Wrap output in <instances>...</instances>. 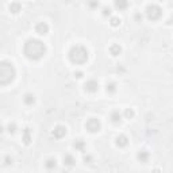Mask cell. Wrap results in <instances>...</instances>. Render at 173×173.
Returning a JSON list of instances; mask_svg holds the SVG:
<instances>
[{
	"label": "cell",
	"instance_id": "2e32d148",
	"mask_svg": "<svg viewBox=\"0 0 173 173\" xmlns=\"http://www.w3.org/2000/svg\"><path fill=\"white\" fill-rule=\"evenodd\" d=\"M56 165H57L56 158H49L45 162V166L47 168V169H54V168H56Z\"/></svg>",
	"mask_w": 173,
	"mask_h": 173
},
{
	"label": "cell",
	"instance_id": "7a4b0ae2",
	"mask_svg": "<svg viewBox=\"0 0 173 173\" xmlns=\"http://www.w3.org/2000/svg\"><path fill=\"white\" fill-rule=\"evenodd\" d=\"M16 76L14 65L8 61H0V85L10 84Z\"/></svg>",
	"mask_w": 173,
	"mask_h": 173
},
{
	"label": "cell",
	"instance_id": "3957f363",
	"mask_svg": "<svg viewBox=\"0 0 173 173\" xmlns=\"http://www.w3.org/2000/svg\"><path fill=\"white\" fill-rule=\"evenodd\" d=\"M69 60L76 65L84 64V62H87V60H88V50L81 45L73 46L71 49V52H69Z\"/></svg>",
	"mask_w": 173,
	"mask_h": 173
},
{
	"label": "cell",
	"instance_id": "277c9868",
	"mask_svg": "<svg viewBox=\"0 0 173 173\" xmlns=\"http://www.w3.org/2000/svg\"><path fill=\"white\" fill-rule=\"evenodd\" d=\"M161 15H162V11L158 6H155V4H150L146 7V16L148 19L150 20H157V19L161 18Z\"/></svg>",
	"mask_w": 173,
	"mask_h": 173
},
{
	"label": "cell",
	"instance_id": "d4e9b609",
	"mask_svg": "<svg viewBox=\"0 0 173 173\" xmlns=\"http://www.w3.org/2000/svg\"><path fill=\"white\" fill-rule=\"evenodd\" d=\"M15 130H16V124H15V123H10V124H8V131H10V133H15Z\"/></svg>",
	"mask_w": 173,
	"mask_h": 173
},
{
	"label": "cell",
	"instance_id": "484cf974",
	"mask_svg": "<svg viewBox=\"0 0 173 173\" xmlns=\"http://www.w3.org/2000/svg\"><path fill=\"white\" fill-rule=\"evenodd\" d=\"M74 76H76V77H83V72H77V73H74Z\"/></svg>",
	"mask_w": 173,
	"mask_h": 173
},
{
	"label": "cell",
	"instance_id": "9c48e42d",
	"mask_svg": "<svg viewBox=\"0 0 173 173\" xmlns=\"http://www.w3.org/2000/svg\"><path fill=\"white\" fill-rule=\"evenodd\" d=\"M114 4H115V7L118 8L119 11L122 10H126L129 6V1L127 0H114Z\"/></svg>",
	"mask_w": 173,
	"mask_h": 173
},
{
	"label": "cell",
	"instance_id": "5b68a950",
	"mask_svg": "<svg viewBox=\"0 0 173 173\" xmlns=\"http://www.w3.org/2000/svg\"><path fill=\"white\" fill-rule=\"evenodd\" d=\"M85 127L89 133H96V131L100 130V122L99 119H96V118H91V119L85 123Z\"/></svg>",
	"mask_w": 173,
	"mask_h": 173
},
{
	"label": "cell",
	"instance_id": "4316f807",
	"mask_svg": "<svg viewBox=\"0 0 173 173\" xmlns=\"http://www.w3.org/2000/svg\"><path fill=\"white\" fill-rule=\"evenodd\" d=\"M135 19H137V20H141V19H142V15L137 14V15H135Z\"/></svg>",
	"mask_w": 173,
	"mask_h": 173
},
{
	"label": "cell",
	"instance_id": "d6986e66",
	"mask_svg": "<svg viewBox=\"0 0 173 173\" xmlns=\"http://www.w3.org/2000/svg\"><path fill=\"white\" fill-rule=\"evenodd\" d=\"M148 158H149L148 152H141L139 154H138V160H139L141 162H146V161H148Z\"/></svg>",
	"mask_w": 173,
	"mask_h": 173
},
{
	"label": "cell",
	"instance_id": "ac0fdd59",
	"mask_svg": "<svg viewBox=\"0 0 173 173\" xmlns=\"http://www.w3.org/2000/svg\"><path fill=\"white\" fill-rule=\"evenodd\" d=\"M64 164H65V165H68V166H72L74 164V158L72 157L71 154H66L64 157Z\"/></svg>",
	"mask_w": 173,
	"mask_h": 173
},
{
	"label": "cell",
	"instance_id": "83f0119b",
	"mask_svg": "<svg viewBox=\"0 0 173 173\" xmlns=\"http://www.w3.org/2000/svg\"><path fill=\"white\" fill-rule=\"evenodd\" d=\"M10 161H11V160H10V157H6V164H11Z\"/></svg>",
	"mask_w": 173,
	"mask_h": 173
},
{
	"label": "cell",
	"instance_id": "7c38bea8",
	"mask_svg": "<svg viewBox=\"0 0 173 173\" xmlns=\"http://www.w3.org/2000/svg\"><path fill=\"white\" fill-rule=\"evenodd\" d=\"M23 102H25V104H27V106H32L34 102H35V97H34V95H31V93H26L25 97H23Z\"/></svg>",
	"mask_w": 173,
	"mask_h": 173
},
{
	"label": "cell",
	"instance_id": "8fae6325",
	"mask_svg": "<svg viewBox=\"0 0 173 173\" xmlns=\"http://www.w3.org/2000/svg\"><path fill=\"white\" fill-rule=\"evenodd\" d=\"M31 131H30V129H25V131H23V142H25L26 145H30V142H31Z\"/></svg>",
	"mask_w": 173,
	"mask_h": 173
},
{
	"label": "cell",
	"instance_id": "5bb4252c",
	"mask_svg": "<svg viewBox=\"0 0 173 173\" xmlns=\"http://www.w3.org/2000/svg\"><path fill=\"white\" fill-rule=\"evenodd\" d=\"M120 52H122V49H120V46L117 45V43L111 45V47H109V53L112 54V56H118Z\"/></svg>",
	"mask_w": 173,
	"mask_h": 173
},
{
	"label": "cell",
	"instance_id": "44dd1931",
	"mask_svg": "<svg viewBox=\"0 0 173 173\" xmlns=\"http://www.w3.org/2000/svg\"><path fill=\"white\" fill-rule=\"evenodd\" d=\"M117 91V85L114 84V83H109V84H107V92H115Z\"/></svg>",
	"mask_w": 173,
	"mask_h": 173
},
{
	"label": "cell",
	"instance_id": "e0dca14e",
	"mask_svg": "<svg viewBox=\"0 0 173 173\" xmlns=\"http://www.w3.org/2000/svg\"><path fill=\"white\" fill-rule=\"evenodd\" d=\"M73 146L77 150H80V152H84V148H85V143H84V141H81V139H77V141L73 143Z\"/></svg>",
	"mask_w": 173,
	"mask_h": 173
},
{
	"label": "cell",
	"instance_id": "9a60e30c",
	"mask_svg": "<svg viewBox=\"0 0 173 173\" xmlns=\"http://www.w3.org/2000/svg\"><path fill=\"white\" fill-rule=\"evenodd\" d=\"M111 120H112L114 123H119L120 120H122V115H120L119 111H114L111 114Z\"/></svg>",
	"mask_w": 173,
	"mask_h": 173
},
{
	"label": "cell",
	"instance_id": "30bf717a",
	"mask_svg": "<svg viewBox=\"0 0 173 173\" xmlns=\"http://www.w3.org/2000/svg\"><path fill=\"white\" fill-rule=\"evenodd\" d=\"M127 143H129V139L126 135H119V137H117V145L119 146V148H124Z\"/></svg>",
	"mask_w": 173,
	"mask_h": 173
},
{
	"label": "cell",
	"instance_id": "6da1fadb",
	"mask_svg": "<svg viewBox=\"0 0 173 173\" xmlns=\"http://www.w3.org/2000/svg\"><path fill=\"white\" fill-rule=\"evenodd\" d=\"M23 52H25L26 57L28 60L37 61V60H41L43 57V54L46 53V46L42 41L32 38V39H28L27 42L25 43Z\"/></svg>",
	"mask_w": 173,
	"mask_h": 173
},
{
	"label": "cell",
	"instance_id": "ba28073f",
	"mask_svg": "<svg viewBox=\"0 0 173 173\" xmlns=\"http://www.w3.org/2000/svg\"><path fill=\"white\" fill-rule=\"evenodd\" d=\"M65 134H66V129H65L64 126H57L53 130V135L57 139H61L62 137H65Z\"/></svg>",
	"mask_w": 173,
	"mask_h": 173
},
{
	"label": "cell",
	"instance_id": "f1b7e54d",
	"mask_svg": "<svg viewBox=\"0 0 173 173\" xmlns=\"http://www.w3.org/2000/svg\"><path fill=\"white\" fill-rule=\"evenodd\" d=\"M1 131H3V127H1V126H0V133H1Z\"/></svg>",
	"mask_w": 173,
	"mask_h": 173
},
{
	"label": "cell",
	"instance_id": "8992f818",
	"mask_svg": "<svg viewBox=\"0 0 173 173\" xmlns=\"http://www.w3.org/2000/svg\"><path fill=\"white\" fill-rule=\"evenodd\" d=\"M35 31L38 32L39 35H45V34H47V31H49V26L46 25L45 22H39L35 26Z\"/></svg>",
	"mask_w": 173,
	"mask_h": 173
},
{
	"label": "cell",
	"instance_id": "ffe728a7",
	"mask_svg": "<svg viewBox=\"0 0 173 173\" xmlns=\"http://www.w3.org/2000/svg\"><path fill=\"white\" fill-rule=\"evenodd\" d=\"M120 19L119 18H117V16H114V18H111V22H109V23H111V26H112V27H118V26L120 25Z\"/></svg>",
	"mask_w": 173,
	"mask_h": 173
},
{
	"label": "cell",
	"instance_id": "7402d4cb",
	"mask_svg": "<svg viewBox=\"0 0 173 173\" xmlns=\"http://www.w3.org/2000/svg\"><path fill=\"white\" fill-rule=\"evenodd\" d=\"M124 117L129 118V119H130V118H133V117H134V111H133L131 108H127L126 111H124Z\"/></svg>",
	"mask_w": 173,
	"mask_h": 173
},
{
	"label": "cell",
	"instance_id": "cb8c5ba5",
	"mask_svg": "<svg viewBox=\"0 0 173 173\" xmlns=\"http://www.w3.org/2000/svg\"><path fill=\"white\" fill-rule=\"evenodd\" d=\"M103 15H104V16L111 15V8H109V7H104V8H103Z\"/></svg>",
	"mask_w": 173,
	"mask_h": 173
},
{
	"label": "cell",
	"instance_id": "4fadbf2b",
	"mask_svg": "<svg viewBox=\"0 0 173 173\" xmlns=\"http://www.w3.org/2000/svg\"><path fill=\"white\" fill-rule=\"evenodd\" d=\"M8 8H10V11L12 12V14H18L22 7H20V4H19L18 1H14V3L10 4V7H8Z\"/></svg>",
	"mask_w": 173,
	"mask_h": 173
},
{
	"label": "cell",
	"instance_id": "603a6c76",
	"mask_svg": "<svg viewBox=\"0 0 173 173\" xmlns=\"http://www.w3.org/2000/svg\"><path fill=\"white\" fill-rule=\"evenodd\" d=\"M88 6L91 8H95V7H97V6H99V1H97V0H91V1L88 3Z\"/></svg>",
	"mask_w": 173,
	"mask_h": 173
},
{
	"label": "cell",
	"instance_id": "52a82bcc",
	"mask_svg": "<svg viewBox=\"0 0 173 173\" xmlns=\"http://www.w3.org/2000/svg\"><path fill=\"white\" fill-rule=\"evenodd\" d=\"M97 89H99V84H97L95 80H89V81L85 83V91L87 92L93 93V92H96Z\"/></svg>",
	"mask_w": 173,
	"mask_h": 173
}]
</instances>
